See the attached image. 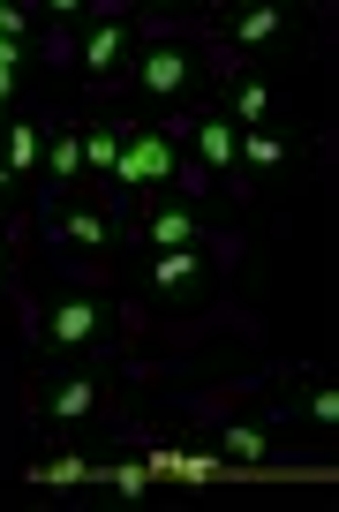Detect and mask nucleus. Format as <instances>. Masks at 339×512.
<instances>
[{
	"label": "nucleus",
	"mask_w": 339,
	"mask_h": 512,
	"mask_svg": "<svg viewBox=\"0 0 339 512\" xmlns=\"http://www.w3.org/2000/svg\"><path fill=\"white\" fill-rule=\"evenodd\" d=\"M144 332V309H113L98 302L91 287H61L46 309H38V339H53L61 354H113V339H136Z\"/></svg>",
	"instance_id": "1"
},
{
	"label": "nucleus",
	"mask_w": 339,
	"mask_h": 512,
	"mask_svg": "<svg viewBox=\"0 0 339 512\" xmlns=\"http://www.w3.org/2000/svg\"><path fill=\"white\" fill-rule=\"evenodd\" d=\"M189 38H196V23H189V31H181V23H166V16L151 23V38L136 46V61H129V91H121V98H144V106H166V113H174L181 98L196 91V76H204V61H196Z\"/></svg>",
	"instance_id": "2"
},
{
	"label": "nucleus",
	"mask_w": 339,
	"mask_h": 512,
	"mask_svg": "<svg viewBox=\"0 0 339 512\" xmlns=\"http://www.w3.org/2000/svg\"><path fill=\"white\" fill-rule=\"evenodd\" d=\"M159 128H166V136H174V144H189V159L204 166L211 181H226V189L242 196V204H249V196H257V181L242 174V128L226 121L219 106H189V113L174 106V113H166Z\"/></svg>",
	"instance_id": "3"
},
{
	"label": "nucleus",
	"mask_w": 339,
	"mask_h": 512,
	"mask_svg": "<svg viewBox=\"0 0 339 512\" xmlns=\"http://www.w3.org/2000/svg\"><path fill=\"white\" fill-rule=\"evenodd\" d=\"M121 241H136V249H204L211 264H242V241H234V234H211V226L196 219L181 196L136 204L129 219H121Z\"/></svg>",
	"instance_id": "4"
},
{
	"label": "nucleus",
	"mask_w": 339,
	"mask_h": 512,
	"mask_svg": "<svg viewBox=\"0 0 339 512\" xmlns=\"http://www.w3.org/2000/svg\"><path fill=\"white\" fill-rule=\"evenodd\" d=\"M91 16V31L76 38V76H83V91L91 98H121L129 91V61H136V23H129V8H83Z\"/></svg>",
	"instance_id": "5"
},
{
	"label": "nucleus",
	"mask_w": 339,
	"mask_h": 512,
	"mask_svg": "<svg viewBox=\"0 0 339 512\" xmlns=\"http://www.w3.org/2000/svg\"><path fill=\"white\" fill-rule=\"evenodd\" d=\"M38 241L61 264H91V256H121V219L106 204H91V196H76V204L38 211Z\"/></svg>",
	"instance_id": "6"
},
{
	"label": "nucleus",
	"mask_w": 339,
	"mask_h": 512,
	"mask_svg": "<svg viewBox=\"0 0 339 512\" xmlns=\"http://www.w3.org/2000/svg\"><path fill=\"white\" fill-rule=\"evenodd\" d=\"M31 422L91 430V422H106V384H98V377H38L31 384Z\"/></svg>",
	"instance_id": "7"
},
{
	"label": "nucleus",
	"mask_w": 339,
	"mask_h": 512,
	"mask_svg": "<svg viewBox=\"0 0 339 512\" xmlns=\"http://www.w3.org/2000/svg\"><path fill=\"white\" fill-rule=\"evenodd\" d=\"M76 196H83V128L76 113H46V189L31 204L53 211V204H76Z\"/></svg>",
	"instance_id": "8"
},
{
	"label": "nucleus",
	"mask_w": 339,
	"mask_h": 512,
	"mask_svg": "<svg viewBox=\"0 0 339 512\" xmlns=\"http://www.w3.org/2000/svg\"><path fill=\"white\" fill-rule=\"evenodd\" d=\"M211 272L204 249H144V264H136V287L159 294V302H181V294H196Z\"/></svg>",
	"instance_id": "9"
},
{
	"label": "nucleus",
	"mask_w": 339,
	"mask_h": 512,
	"mask_svg": "<svg viewBox=\"0 0 339 512\" xmlns=\"http://www.w3.org/2000/svg\"><path fill=\"white\" fill-rule=\"evenodd\" d=\"M0 166L16 174V189H38V174H46V113H8L0 121Z\"/></svg>",
	"instance_id": "10"
},
{
	"label": "nucleus",
	"mask_w": 339,
	"mask_h": 512,
	"mask_svg": "<svg viewBox=\"0 0 339 512\" xmlns=\"http://www.w3.org/2000/svg\"><path fill=\"white\" fill-rule=\"evenodd\" d=\"M83 128V196H106L121 174V113H91Z\"/></svg>",
	"instance_id": "11"
},
{
	"label": "nucleus",
	"mask_w": 339,
	"mask_h": 512,
	"mask_svg": "<svg viewBox=\"0 0 339 512\" xmlns=\"http://www.w3.org/2000/svg\"><path fill=\"white\" fill-rule=\"evenodd\" d=\"M272 106H279V91H272L264 76H249V68L219 83V113H226L234 128H264V121H272Z\"/></svg>",
	"instance_id": "12"
},
{
	"label": "nucleus",
	"mask_w": 339,
	"mask_h": 512,
	"mask_svg": "<svg viewBox=\"0 0 339 512\" xmlns=\"http://www.w3.org/2000/svg\"><path fill=\"white\" fill-rule=\"evenodd\" d=\"M287 31V8H242V16H226V31H219V46L226 53H249V46H272V38Z\"/></svg>",
	"instance_id": "13"
},
{
	"label": "nucleus",
	"mask_w": 339,
	"mask_h": 512,
	"mask_svg": "<svg viewBox=\"0 0 339 512\" xmlns=\"http://www.w3.org/2000/svg\"><path fill=\"white\" fill-rule=\"evenodd\" d=\"M264 452H272V437H264L257 422H226L219 430V460H234L242 475H264Z\"/></svg>",
	"instance_id": "14"
},
{
	"label": "nucleus",
	"mask_w": 339,
	"mask_h": 512,
	"mask_svg": "<svg viewBox=\"0 0 339 512\" xmlns=\"http://www.w3.org/2000/svg\"><path fill=\"white\" fill-rule=\"evenodd\" d=\"M272 166H287V144H279L272 128H242V174H272Z\"/></svg>",
	"instance_id": "15"
},
{
	"label": "nucleus",
	"mask_w": 339,
	"mask_h": 512,
	"mask_svg": "<svg viewBox=\"0 0 339 512\" xmlns=\"http://www.w3.org/2000/svg\"><path fill=\"white\" fill-rule=\"evenodd\" d=\"M31 482H46V490H76V482H91V460H83V452H61V460L31 467Z\"/></svg>",
	"instance_id": "16"
},
{
	"label": "nucleus",
	"mask_w": 339,
	"mask_h": 512,
	"mask_svg": "<svg viewBox=\"0 0 339 512\" xmlns=\"http://www.w3.org/2000/svg\"><path fill=\"white\" fill-rule=\"evenodd\" d=\"M38 16H46V8H23V0H0V38H8V46H31V38H38Z\"/></svg>",
	"instance_id": "17"
},
{
	"label": "nucleus",
	"mask_w": 339,
	"mask_h": 512,
	"mask_svg": "<svg viewBox=\"0 0 339 512\" xmlns=\"http://www.w3.org/2000/svg\"><path fill=\"white\" fill-rule=\"evenodd\" d=\"M91 482H113L121 497H144V490H151V467H144V460H121V467H91Z\"/></svg>",
	"instance_id": "18"
},
{
	"label": "nucleus",
	"mask_w": 339,
	"mask_h": 512,
	"mask_svg": "<svg viewBox=\"0 0 339 512\" xmlns=\"http://www.w3.org/2000/svg\"><path fill=\"white\" fill-rule=\"evenodd\" d=\"M23 68H31V46H8V38H0V106H16Z\"/></svg>",
	"instance_id": "19"
},
{
	"label": "nucleus",
	"mask_w": 339,
	"mask_h": 512,
	"mask_svg": "<svg viewBox=\"0 0 339 512\" xmlns=\"http://www.w3.org/2000/svg\"><path fill=\"white\" fill-rule=\"evenodd\" d=\"M309 422H317V430H339V392H332V384L309 392Z\"/></svg>",
	"instance_id": "20"
},
{
	"label": "nucleus",
	"mask_w": 339,
	"mask_h": 512,
	"mask_svg": "<svg viewBox=\"0 0 339 512\" xmlns=\"http://www.w3.org/2000/svg\"><path fill=\"white\" fill-rule=\"evenodd\" d=\"M0 211H8V219L23 211V189H16V174H8V166H0Z\"/></svg>",
	"instance_id": "21"
},
{
	"label": "nucleus",
	"mask_w": 339,
	"mask_h": 512,
	"mask_svg": "<svg viewBox=\"0 0 339 512\" xmlns=\"http://www.w3.org/2000/svg\"><path fill=\"white\" fill-rule=\"evenodd\" d=\"M16 287V249H8V226H0V294Z\"/></svg>",
	"instance_id": "22"
}]
</instances>
